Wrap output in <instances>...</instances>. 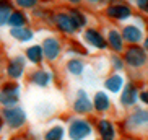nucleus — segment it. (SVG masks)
I'll use <instances>...</instances> for the list:
<instances>
[{
    "label": "nucleus",
    "instance_id": "1",
    "mask_svg": "<svg viewBox=\"0 0 148 140\" xmlns=\"http://www.w3.org/2000/svg\"><path fill=\"white\" fill-rule=\"evenodd\" d=\"M2 119H3V124L8 127L10 130H18L26 122V111L23 109V108H18V106L3 108Z\"/></svg>",
    "mask_w": 148,
    "mask_h": 140
},
{
    "label": "nucleus",
    "instance_id": "2",
    "mask_svg": "<svg viewBox=\"0 0 148 140\" xmlns=\"http://www.w3.org/2000/svg\"><path fill=\"white\" fill-rule=\"evenodd\" d=\"M20 100V86L16 83H7L0 88V106L12 108Z\"/></svg>",
    "mask_w": 148,
    "mask_h": 140
},
{
    "label": "nucleus",
    "instance_id": "3",
    "mask_svg": "<svg viewBox=\"0 0 148 140\" xmlns=\"http://www.w3.org/2000/svg\"><path fill=\"white\" fill-rule=\"evenodd\" d=\"M91 134V126L83 121V119H75L69 126V137L70 140H83Z\"/></svg>",
    "mask_w": 148,
    "mask_h": 140
},
{
    "label": "nucleus",
    "instance_id": "4",
    "mask_svg": "<svg viewBox=\"0 0 148 140\" xmlns=\"http://www.w3.org/2000/svg\"><path fill=\"white\" fill-rule=\"evenodd\" d=\"M23 72H25V59L21 56H18V57H15L13 60H10L8 67H7V75L10 78L18 80L23 75Z\"/></svg>",
    "mask_w": 148,
    "mask_h": 140
},
{
    "label": "nucleus",
    "instance_id": "5",
    "mask_svg": "<svg viewBox=\"0 0 148 140\" xmlns=\"http://www.w3.org/2000/svg\"><path fill=\"white\" fill-rule=\"evenodd\" d=\"M125 60H127V64L132 65V67H140V65L145 64L147 57H145V52L140 47H130L125 54Z\"/></svg>",
    "mask_w": 148,
    "mask_h": 140
},
{
    "label": "nucleus",
    "instance_id": "6",
    "mask_svg": "<svg viewBox=\"0 0 148 140\" xmlns=\"http://www.w3.org/2000/svg\"><path fill=\"white\" fill-rule=\"evenodd\" d=\"M73 109H75V113H80V114L90 113V109H91V103L88 100V95L83 90H80L77 93V100L73 103Z\"/></svg>",
    "mask_w": 148,
    "mask_h": 140
},
{
    "label": "nucleus",
    "instance_id": "7",
    "mask_svg": "<svg viewBox=\"0 0 148 140\" xmlns=\"http://www.w3.org/2000/svg\"><path fill=\"white\" fill-rule=\"evenodd\" d=\"M42 51H44V56L47 57L49 60H54L59 56V52H60V44H59L57 39H54V38H47V39L44 41Z\"/></svg>",
    "mask_w": 148,
    "mask_h": 140
},
{
    "label": "nucleus",
    "instance_id": "8",
    "mask_svg": "<svg viewBox=\"0 0 148 140\" xmlns=\"http://www.w3.org/2000/svg\"><path fill=\"white\" fill-rule=\"evenodd\" d=\"M129 127H148V111H137L129 117Z\"/></svg>",
    "mask_w": 148,
    "mask_h": 140
},
{
    "label": "nucleus",
    "instance_id": "9",
    "mask_svg": "<svg viewBox=\"0 0 148 140\" xmlns=\"http://www.w3.org/2000/svg\"><path fill=\"white\" fill-rule=\"evenodd\" d=\"M57 25H59V28H60L62 31H65V33H73L75 30H77V23L72 20V16H67V15H57L56 18Z\"/></svg>",
    "mask_w": 148,
    "mask_h": 140
},
{
    "label": "nucleus",
    "instance_id": "10",
    "mask_svg": "<svg viewBox=\"0 0 148 140\" xmlns=\"http://www.w3.org/2000/svg\"><path fill=\"white\" fill-rule=\"evenodd\" d=\"M51 80H52L51 72H44V70H38V72H34L33 77H31V82L34 85H38V86H41V88L47 86Z\"/></svg>",
    "mask_w": 148,
    "mask_h": 140
},
{
    "label": "nucleus",
    "instance_id": "11",
    "mask_svg": "<svg viewBox=\"0 0 148 140\" xmlns=\"http://www.w3.org/2000/svg\"><path fill=\"white\" fill-rule=\"evenodd\" d=\"M137 100H138V93H137V88H135L134 85H127L125 91L122 93V104L130 106V104H134Z\"/></svg>",
    "mask_w": 148,
    "mask_h": 140
},
{
    "label": "nucleus",
    "instance_id": "12",
    "mask_svg": "<svg viewBox=\"0 0 148 140\" xmlns=\"http://www.w3.org/2000/svg\"><path fill=\"white\" fill-rule=\"evenodd\" d=\"M85 39H86L90 44H93L95 47H98V49H104L106 47V43H104V39L101 38V34L96 33V31H93V30H88L86 33H85Z\"/></svg>",
    "mask_w": 148,
    "mask_h": 140
},
{
    "label": "nucleus",
    "instance_id": "13",
    "mask_svg": "<svg viewBox=\"0 0 148 140\" xmlns=\"http://www.w3.org/2000/svg\"><path fill=\"white\" fill-rule=\"evenodd\" d=\"M98 129H99L101 139L103 140H114V126L108 121H101L98 124Z\"/></svg>",
    "mask_w": 148,
    "mask_h": 140
},
{
    "label": "nucleus",
    "instance_id": "14",
    "mask_svg": "<svg viewBox=\"0 0 148 140\" xmlns=\"http://www.w3.org/2000/svg\"><path fill=\"white\" fill-rule=\"evenodd\" d=\"M42 56H44V51H42L41 46H31L26 51L28 60H31L33 64H39V62L42 60Z\"/></svg>",
    "mask_w": 148,
    "mask_h": 140
},
{
    "label": "nucleus",
    "instance_id": "15",
    "mask_svg": "<svg viewBox=\"0 0 148 140\" xmlns=\"http://www.w3.org/2000/svg\"><path fill=\"white\" fill-rule=\"evenodd\" d=\"M109 16H114L117 18V20H125L127 16H130V10L124 7V5H117V7H111L108 10Z\"/></svg>",
    "mask_w": 148,
    "mask_h": 140
},
{
    "label": "nucleus",
    "instance_id": "16",
    "mask_svg": "<svg viewBox=\"0 0 148 140\" xmlns=\"http://www.w3.org/2000/svg\"><path fill=\"white\" fill-rule=\"evenodd\" d=\"M124 38L129 43H138L142 39V31L137 26H125V30H124Z\"/></svg>",
    "mask_w": 148,
    "mask_h": 140
},
{
    "label": "nucleus",
    "instance_id": "17",
    "mask_svg": "<svg viewBox=\"0 0 148 140\" xmlns=\"http://www.w3.org/2000/svg\"><path fill=\"white\" fill-rule=\"evenodd\" d=\"M65 130L62 126H54L52 129H49L44 135V140H64Z\"/></svg>",
    "mask_w": 148,
    "mask_h": 140
},
{
    "label": "nucleus",
    "instance_id": "18",
    "mask_svg": "<svg viewBox=\"0 0 148 140\" xmlns=\"http://www.w3.org/2000/svg\"><path fill=\"white\" fill-rule=\"evenodd\" d=\"M10 34L18 41H29L31 38H33V33H31L29 30H26V28H23V26L13 28V30L10 31Z\"/></svg>",
    "mask_w": 148,
    "mask_h": 140
},
{
    "label": "nucleus",
    "instance_id": "19",
    "mask_svg": "<svg viewBox=\"0 0 148 140\" xmlns=\"http://www.w3.org/2000/svg\"><path fill=\"white\" fill-rule=\"evenodd\" d=\"M122 83H124V80H122L121 75H112L111 78L106 80V88H108L109 91L116 93V91H119V90H121Z\"/></svg>",
    "mask_w": 148,
    "mask_h": 140
},
{
    "label": "nucleus",
    "instance_id": "20",
    "mask_svg": "<svg viewBox=\"0 0 148 140\" xmlns=\"http://www.w3.org/2000/svg\"><path fill=\"white\" fill-rule=\"evenodd\" d=\"M10 10H12V5H10L8 0H0V25L8 21L10 18Z\"/></svg>",
    "mask_w": 148,
    "mask_h": 140
},
{
    "label": "nucleus",
    "instance_id": "21",
    "mask_svg": "<svg viewBox=\"0 0 148 140\" xmlns=\"http://www.w3.org/2000/svg\"><path fill=\"white\" fill-rule=\"evenodd\" d=\"M95 108L98 111H106L109 109V98L104 93H98L95 96Z\"/></svg>",
    "mask_w": 148,
    "mask_h": 140
},
{
    "label": "nucleus",
    "instance_id": "22",
    "mask_svg": "<svg viewBox=\"0 0 148 140\" xmlns=\"http://www.w3.org/2000/svg\"><path fill=\"white\" fill-rule=\"evenodd\" d=\"M25 21H26L25 15L20 13V12H15V13L10 15V18H8V21H7V23H8L10 26H13V28H20V26L25 25Z\"/></svg>",
    "mask_w": 148,
    "mask_h": 140
},
{
    "label": "nucleus",
    "instance_id": "23",
    "mask_svg": "<svg viewBox=\"0 0 148 140\" xmlns=\"http://www.w3.org/2000/svg\"><path fill=\"white\" fill-rule=\"evenodd\" d=\"M109 44H111L116 51H121L122 49V39H121V36H119V33H116V31H111V33H109Z\"/></svg>",
    "mask_w": 148,
    "mask_h": 140
},
{
    "label": "nucleus",
    "instance_id": "24",
    "mask_svg": "<svg viewBox=\"0 0 148 140\" xmlns=\"http://www.w3.org/2000/svg\"><path fill=\"white\" fill-rule=\"evenodd\" d=\"M67 69H69L70 73H73V75H80L83 72V64L80 60H70L69 62V65H67Z\"/></svg>",
    "mask_w": 148,
    "mask_h": 140
},
{
    "label": "nucleus",
    "instance_id": "25",
    "mask_svg": "<svg viewBox=\"0 0 148 140\" xmlns=\"http://www.w3.org/2000/svg\"><path fill=\"white\" fill-rule=\"evenodd\" d=\"M70 16H72V20H73V21H77V26H83V25H85V21H86V20H85V16H83V15H80L78 12H72V13H70Z\"/></svg>",
    "mask_w": 148,
    "mask_h": 140
},
{
    "label": "nucleus",
    "instance_id": "26",
    "mask_svg": "<svg viewBox=\"0 0 148 140\" xmlns=\"http://www.w3.org/2000/svg\"><path fill=\"white\" fill-rule=\"evenodd\" d=\"M36 2L38 0H16V5L21 7V8H31V7L36 5Z\"/></svg>",
    "mask_w": 148,
    "mask_h": 140
},
{
    "label": "nucleus",
    "instance_id": "27",
    "mask_svg": "<svg viewBox=\"0 0 148 140\" xmlns=\"http://www.w3.org/2000/svg\"><path fill=\"white\" fill-rule=\"evenodd\" d=\"M138 7L148 12V0H138Z\"/></svg>",
    "mask_w": 148,
    "mask_h": 140
},
{
    "label": "nucleus",
    "instance_id": "28",
    "mask_svg": "<svg viewBox=\"0 0 148 140\" xmlns=\"http://www.w3.org/2000/svg\"><path fill=\"white\" fill-rule=\"evenodd\" d=\"M140 100L143 101V103H147V104H148V90H147V91H143L142 95H140Z\"/></svg>",
    "mask_w": 148,
    "mask_h": 140
},
{
    "label": "nucleus",
    "instance_id": "29",
    "mask_svg": "<svg viewBox=\"0 0 148 140\" xmlns=\"http://www.w3.org/2000/svg\"><path fill=\"white\" fill-rule=\"evenodd\" d=\"M114 65L117 67V69H121V67H122V64H121V62H119V59H117V57L114 59Z\"/></svg>",
    "mask_w": 148,
    "mask_h": 140
},
{
    "label": "nucleus",
    "instance_id": "30",
    "mask_svg": "<svg viewBox=\"0 0 148 140\" xmlns=\"http://www.w3.org/2000/svg\"><path fill=\"white\" fill-rule=\"evenodd\" d=\"M10 140H25V139H21V137H13V139H10Z\"/></svg>",
    "mask_w": 148,
    "mask_h": 140
},
{
    "label": "nucleus",
    "instance_id": "31",
    "mask_svg": "<svg viewBox=\"0 0 148 140\" xmlns=\"http://www.w3.org/2000/svg\"><path fill=\"white\" fill-rule=\"evenodd\" d=\"M2 124H3V119H2V114H0V129H2Z\"/></svg>",
    "mask_w": 148,
    "mask_h": 140
},
{
    "label": "nucleus",
    "instance_id": "32",
    "mask_svg": "<svg viewBox=\"0 0 148 140\" xmlns=\"http://www.w3.org/2000/svg\"><path fill=\"white\" fill-rule=\"evenodd\" d=\"M145 47H147V51H148V39H147V43H145Z\"/></svg>",
    "mask_w": 148,
    "mask_h": 140
},
{
    "label": "nucleus",
    "instance_id": "33",
    "mask_svg": "<svg viewBox=\"0 0 148 140\" xmlns=\"http://www.w3.org/2000/svg\"><path fill=\"white\" fill-rule=\"evenodd\" d=\"M70 2H78V0H70Z\"/></svg>",
    "mask_w": 148,
    "mask_h": 140
},
{
    "label": "nucleus",
    "instance_id": "34",
    "mask_svg": "<svg viewBox=\"0 0 148 140\" xmlns=\"http://www.w3.org/2000/svg\"><path fill=\"white\" fill-rule=\"evenodd\" d=\"M91 2H96V0H91Z\"/></svg>",
    "mask_w": 148,
    "mask_h": 140
}]
</instances>
